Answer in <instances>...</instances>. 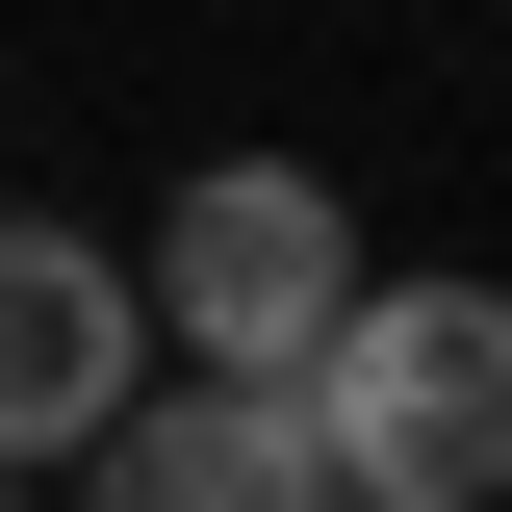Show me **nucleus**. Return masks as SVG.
I'll return each mask as SVG.
<instances>
[{
  "instance_id": "2",
  "label": "nucleus",
  "mask_w": 512,
  "mask_h": 512,
  "mask_svg": "<svg viewBox=\"0 0 512 512\" xmlns=\"http://www.w3.org/2000/svg\"><path fill=\"white\" fill-rule=\"evenodd\" d=\"M154 359L180 384H308V333L359 308V180L333 154H205V180H154Z\"/></svg>"
},
{
  "instance_id": "3",
  "label": "nucleus",
  "mask_w": 512,
  "mask_h": 512,
  "mask_svg": "<svg viewBox=\"0 0 512 512\" xmlns=\"http://www.w3.org/2000/svg\"><path fill=\"white\" fill-rule=\"evenodd\" d=\"M128 384H154V308H128V256L77 205H0V487H77Z\"/></svg>"
},
{
  "instance_id": "4",
  "label": "nucleus",
  "mask_w": 512,
  "mask_h": 512,
  "mask_svg": "<svg viewBox=\"0 0 512 512\" xmlns=\"http://www.w3.org/2000/svg\"><path fill=\"white\" fill-rule=\"evenodd\" d=\"M77 512H333V487L282 436V384H128L77 436Z\"/></svg>"
},
{
  "instance_id": "1",
  "label": "nucleus",
  "mask_w": 512,
  "mask_h": 512,
  "mask_svg": "<svg viewBox=\"0 0 512 512\" xmlns=\"http://www.w3.org/2000/svg\"><path fill=\"white\" fill-rule=\"evenodd\" d=\"M282 436H308L333 512H487L512 487V308L461 256H359V308H333L308 384H282Z\"/></svg>"
}]
</instances>
